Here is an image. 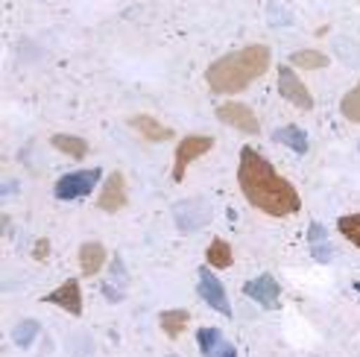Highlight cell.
Returning <instances> with one entry per match:
<instances>
[{
    "instance_id": "30bf717a",
    "label": "cell",
    "mask_w": 360,
    "mask_h": 357,
    "mask_svg": "<svg viewBox=\"0 0 360 357\" xmlns=\"http://www.w3.org/2000/svg\"><path fill=\"white\" fill-rule=\"evenodd\" d=\"M243 293L249 299H255L261 308H276L278 305V296H281V287H278V281L273 275H258V278L246 281Z\"/></svg>"
},
{
    "instance_id": "603a6c76",
    "label": "cell",
    "mask_w": 360,
    "mask_h": 357,
    "mask_svg": "<svg viewBox=\"0 0 360 357\" xmlns=\"http://www.w3.org/2000/svg\"><path fill=\"white\" fill-rule=\"evenodd\" d=\"M47 255H50V240L41 238L39 243H35V249H32V258H35V261H44Z\"/></svg>"
},
{
    "instance_id": "277c9868",
    "label": "cell",
    "mask_w": 360,
    "mask_h": 357,
    "mask_svg": "<svg viewBox=\"0 0 360 357\" xmlns=\"http://www.w3.org/2000/svg\"><path fill=\"white\" fill-rule=\"evenodd\" d=\"M214 150V138L208 135H188L179 141L176 147V162H173V182H182L188 167L196 162V158H202L205 152Z\"/></svg>"
},
{
    "instance_id": "9a60e30c",
    "label": "cell",
    "mask_w": 360,
    "mask_h": 357,
    "mask_svg": "<svg viewBox=\"0 0 360 357\" xmlns=\"http://www.w3.org/2000/svg\"><path fill=\"white\" fill-rule=\"evenodd\" d=\"M188 323H191V311H185V308L161 311V316H158V325H161V331L170 337V340H179V337L185 334Z\"/></svg>"
},
{
    "instance_id": "d4e9b609",
    "label": "cell",
    "mask_w": 360,
    "mask_h": 357,
    "mask_svg": "<svg viewBox=\"0 0 360 357\" xmlns=\"http://www.w3.org/2000/svg\"><path fill=\"white\" fill-rule=\"evenodd\" d=\"M352 287H354V290H357V293H360V281H354V284H352Z\"/></svg>"
},
{
    "instance_id": "5b68a950",
    "label": "cell",
    "mask_w": 360,
    "mask_h": 357,
    "mask_svg": "<svg viewBox=\"0 0 360 357\" xmlns=\"http://www.w3.org/2000/svg\"><path fill=\"white\" fill-rule=\"evenodd\" d=\"M278 94L287 100V103H293L296 109L302 112H311L314 109V94L308 91V85L302 82V77L296 74V67H278Z\"/></svg>"
},
{
    "instance_id": "2e32d148",
    "label": "cell",
    "mask_w": 360,
    "mask_h": 357,
    "mask_svg": "<svg viewBox=\"0 0 360 357\" xmlns=\"http://www.w3.org/2000/svg\"><path fill=\"white\" fill-rule=\"evenodd\" d=\"M50 144L56 147L59 152H65L68 158H74V162H82V158L88 155V150H91L85 138H79V135H65V132L53 135V138H50Z\"/></svg>"
},
{
    "instance_id": "7a4b0ae2",
    "label": "cell",
    "mask_w": 360,
    "mask_h": 357,
    "mask_svg": "<svg viewBox=\"0 0 360 357\" xmlns=\"http://www.w3.org/2000/svg\"><path fill=\"white\" fill-rule=\"evenodd\" d=\"M269 65H273V53L266 44H249L243 50L226 53L223 59L208 65L205 82L214 94H240L246 88L261 79Z\"/></svg>"
},
{
    "instance_id": "7c38bea8",
    "label": "cell",
    "mask_w": 360,
    "mask_h": 357,
    "mask_svg": "<svg viewBox=\"0 0 360 357\" xmlns=\"http://www.w3.org/2000/svg\"><path fill=\"white\" fill-rule=\"evenodd\" d=\"M173 214H176V223H179V228H182V231H196V228H202V226L208 223V217H211L208 205L200 202V200L179 202V205L173 208Z\"/></svg>"
},
{
    "instance_id": "e0dca14e",
    "label": "cell",
    "mask_w": 360,
    "mask_h": 357,
    "mask_svg": "<svg viewBox=\"0 0 360 357\" xmlns=\"http://www.w3.org/2000/svg\"><path fill=\"white\" fill-rule=\"evenodd\" d=\"M205 261H208V266H214V270H229V266H231V246H229V240L214 238L211 246L205 249Z\"/></svg>"
},
{
    "instance_id": "44dd1931",
    "label": "cell",
    "mask_w": 360,
    "mask_h": 357,
    "mask_svg": "<svg viewBox=\"0 0 360 357\" xmlns=\"http://www.w3.org/2000/svg\"><path fill=\"white\" fill-rule=\"evenodd\" d=\"M337 231L343 235L352 246L360 249V214H343V217L337 220Z\"/></svg>"
},
{
    "instance_id": "484cf974",
    "label": "cell",
    "mask_w": 360,
    "mask_h": 357,
    "mask_svg": "<svg viewBox=\"0 0 360 357\" xmlns=\"http://www.w3.org/2000/svg\"><path fill=\"white\" fill-rule=\"evenodd\" d=\"M167 357H176V354H167Z\"/></svg>"
},
{
    "instance_id": "ffe728a7",
    "label": "cell",
    "mask_w": 360,
    "mask_h": 357,
    "mask_svg": "<svg viewBox=\"0 0 360 357\" xmlns=\"http://www.w3.org/2000/svg\"><path fill=\"white\" fill-rule=\"evenodd\" d=\"M340 115H343L349 123H360V82L352 88V91L343 94V100H340Z\"/></svg>"
},
{
    "instance_id": "5bb4252c",
    "label": "cell",
    "mask_w": 360,
    "mask_h": 357,
    "mask_svg": "<svg viewBox=\"0 0 360 357\" xmlns=\"http://www.w3.org/2000/svg\"><path fill=\"white\" fill-rule=\"evenodd\" d=\"M105 246L100 243V240H88V243H82L79 246V270H82V275L85 278H94L103 266H105Z\"/></svg>"
},
{
    "instance_id": "6da1fadb",
    "label": "cell",
    "mask_w": 360,
    "mask_h": 357,
    "mask_svg": "<svg viewBox=\"0 0 360 357\" xmlns=\"http://www.w3.org/2000/svg\"><path fill=\"white\" fill-rule=\"evenodd\" d=\"M238 185H240V193L246 196V202L269 214V217H290V214L302 208V196L296 185L278 176V170L252 147L240 150Z\"/></svg>"
},
{
    "instance_id": "8992f818",
    "label": "cell",
    "mask_w": 360,
    "mask_h": 357,
    "mask_svg": "<svg viewBox=\"0 0 360 357\" xmlns=\"http://www.w3.org/2000/svg\"><path fill=\"white\" fill-rule=\"evenodd\" d=\"M217 120L226 123V126H231V129H238V132L261 135V120L255 117V112H252L246 103H238V100L223 103L217 109Z\"/></svg>"
},
{
    "instance_id": "7402d4cb",
    "label": "cell",
    "mask_w": 360,
    "mask_h": 357,
    "mask_svg": "<svg viewBox=\"0 0 360 357\" xmlns=\"http://www.w3.org/2000/svg\"><path fill=\"white\" fill-rule=\"evenodd\" d=\"M39 331H41V325L35 323V319H24V323H18V325H15L12 340H15V346L27 349V346H32V343H35V334H39Z\"/></svg>"
},
{
    "instance_id": "cb8c5ba5",
    "label": "cell",
    "mask_w": 360,
    "mask_h": 357,
    "mask_svg": "<svg viewBox=\"0 0 360 357\" xmlns=\"http://www.w3.org/2000/svg\"><path fill=\"white\" fill-rule=\"evenodd\" d=\"M326 231H322V226H311V235H308V240H319Z\"/></svg>"
},
{
    "instance_id": "9c48e42d",
    "label": "cell",
    "mask_w": 360,
    "mask_h": 357,
    "mask_svg": "<svg viewBox=\"0 0 360 357\" xmlns=\"http://www.w3.org/2000/svg\"><path fill=\"white\" fill-rule=\"evenodd\" d=\"M41 301H44V305H59V308H62L65 313H70V316H82V287H79L77 278L62 281V287H56L53 293H47Z\"/></svg>"
},
{
    "instance_id": "4fadbf2b",
    "label": "cell",
    "mask_w": 360,
    "mask_h": 357,
    "mask_svg": "<svg viewBox=\"0 0 360 357\" xmlns=\"http://www.w3.org/2000/svg\"><path fill=\"white\" fill-rule=\"evenodd\" d=\"M129 126H132L143 141H150V144H165V141L173 138V129L165 126V123H158V120L150 117V115H135V117H129Z\"/></svg>"
},
{
    "instance_id": "ba28073f",
    "label": "cell",
    "mask_w": 360,
    "mask_h": 357,
    "mask_svg": "<svg viewBox=\"0 0 360 357\" xmlns=\"http://www.w3.org/2000/svg\"><path fill=\"white\" fill-rule=\"evenodd\" d=\"M126 202H129V193H126V176L120 170H115L103 182V188L97 193V208L105 211V214H117L120 208H126Z\"/></svg>"
},
{
    "instance_id": "8fae6325",
    "label": "cell",
    "mask_w": 360,
    "mask_h": 357,
    "mask_svg": "<svg viewBox=\"0 0 360 357\" xmlns=\"http://www.w3.org/2000/svg\"><path fill=\"white\" fill-rule=\"evenodd\" d=\"M196 343H200V351L205 357H238V349L226 340L220 328H200Z\"/></svg>"
},
{
    "instance_id": "52a82bcc",
    "label": "cell",
    "mask_w": 360,
    "mask_h": 357,
    "mask_svg": "<svg viewBox=\"0 0 360 357\" xmlns=\"http://www.w3.org/2000/svg\"><path fill=\"white\" fill-rule=\"evenodd\" d=\"M196 281H200V296L208 308L214 311H220L223 316H231V305H229V296H226V287H223V281L211 273V266H202L200 273H196Z\"/></svg>"
},
{
    "instance_id": "3957f363",
    "label": "cell",
    "mask_w": 360,
    "mask_h": 357,
    "mask_svg": "<svg viewBox=\"0 0 360 357\" xmlns=\"http://www.w3.org/2000/svg\"><path fill=\"white\" fill-rule=\"evenodd\" d=\"M103 178V170L100 167H91V170H74V173H65L56 188H53V193L59 196V200H82V196L94 193L97 182Z\"/></svg>"
},
{
    "instance_id": "ac0fdd59",
    "label": "cell",
    "mask_w": 360,
    "mask_h": 357,
    "mask_svg": "<svg viewBox=\"0 0 360 357\" xmlns=\"http://www.w3.org/2000/svg\"><path fill=\"white\" fill-rule=\"evenodd\" d=\"M273 138L278 141V144L290 147L293 152H299V155H304V152L311 150V141H308V135H304L299 126H284V129H278Z\"/></svg>"
},
{
    "instance_id": "d6986e66",
    "label": "cell",
    "mask_w": 360,
    "mask_h": 357,
    "mask_svg": "<svg viewBox=\"0 0 360 357\" xmlns=\"http://www.w3.org/2000/svg\"><path fill=\"white\" fill-rule=\"evenodd\" d=\"M328 56L326 53H319V50H296L293 56H290V65L293 67H302V70H322V67H328Z\"/></svg>"
}]
</instances>
